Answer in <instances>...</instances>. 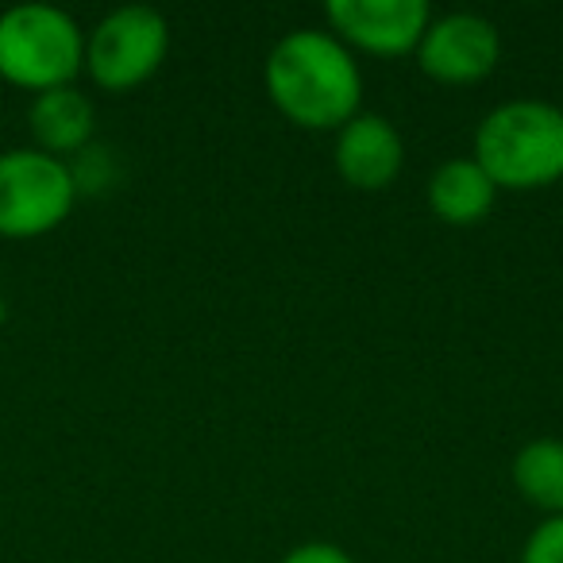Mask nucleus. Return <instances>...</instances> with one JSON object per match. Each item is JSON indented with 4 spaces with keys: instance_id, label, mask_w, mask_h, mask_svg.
Masks as SVG:
<instances>
[{
    "instance_id": "obj_1",
    "label": "nucleus",
    "mask_w": 563,
    "mask_h": 563,
    "mask_svg": "<svg viewBox=\"0 0 563 563\" xmlns=\"http://www.w3.org/2000/svg\"><path fill=\"white\" fill-rule=\"evenodd\" d=\"M274 109L306 132H340L360 117L363 74L352 51L329 32L301 27L274 43L263 66Z\"/></svg>"
},
{
    "instance_id": "obj_2",
    "label": "nucleus",
    "mask_w": 563,
    "mask_h": 563,
    "mask_svg": "<svg viewBox=\"0 0 563 563\" xmlns=\"http://www.w3.org/2000/svg\"><path fill=\"white\" fill-rule=\"evenodd\" d=\"M475 158L498 189L529 194L563 178V112L544 101L498 104L475 132Z\"/></svg>"
},
{
    "instance_id": "obj_3",
    "label": "nucleus",
    "mask_w": 563,
    "mask_h": 563,
    "mask_svg": "<svg viewBox=\"0 0 563 563\" xmlns=\"http://www.w3.org/2000/svg\"><path fill=\"white\" fill-rule=\"evenodd\" d=\"M86 66V35L55 4H16L0 16V78L32 93L63 89Z\"/></svg>"
},
{
    "instance_id": "obj_4",
    "label": "nucleus",
    "mask_w": 563,
    "mask_h": 563,
    "mask_svg": "<svg viewBox=\"0 0 563 563\" xmlns=\"http://www.w3.org/2000/svg\"><path fill=\"white\" fill-rule=\"evenodd\" d=\"M78 201L74 170L40 147H20L0 155V235L32 240L70 217Z\"/></svg>"
},
{
    "instance_id": "obj_5",
    "label": "nucleus",
    "mask_w": 563,
    "mask_h": 563,
    "mask_svg": "<svg viewBox=\"0 0 563 563\" xmlns=\"http://www.w3.org/2000/svg\"><path fill=\"white\" fill-rule=\"evenodd\" d=\"M170 51V27L147 4L117 9L86 40V70L109 93L143 86Z\"/></svg>"
},
{
    "instance_id": "obj_6",
    "label": "nucleus",
    "mask_w": 563,
    "mask_h": 563,
    "mask_svg": "<svg viewBox=\"0 0 563 563\" xmlns=\"http://www.w3.org/2000/svg\"><path fill=\"white\" fill-rule=\"evenodd\" d=\"M329 24L344 47L378 58L417 55L432 12L424 0H332Z\"/></svg>"
},
{
    "instance_id": "obj_7",
    "label": "nucleus",
    "mask_w": 563,
    "mask_h": 563,
    "mask_svg": "<svg viewBox=\"0 0 563 563\" xmlns=\"http://www.w3.org/2000/svg\"><path fill=\"white\" fill-rule=\"evenodd\" d=\"M501 58V35L486 16L475 12H452L429 24L417 63L440 86H475L490 78Z\"/></svg>"
},
{
    "instance_id": "obj_8",
    "label": "nucleus",
    "mask_w": 563,
    "mask_h": 563,
    "mask_svg": "<svg viewBox=\"0 0 563 563\" xmlns=\"http://www.w3.org/2000/svg\"><path fill=\"white\" fill-rule=\"evenodd\" d=\"M336 174L344 178V186L360 189V194H378L390 189L406 163V143H401L398 128L386 117H352L336 132Z\"/></svg>"
},
{
    "instance_id": "obj_9",
    "label": "nucleus",
    "mask_w": 563,
    "mask_h": 563,
    "mask_svg": "<svg viewBox=\"0 0 563 563\" xmlns=\"http://www.w3.org/2000/svg\"><path fill=\"white\" fill-rule=\"evenodd\" d=\"M498 201V186L475 158H448L429 178V209L452 228H471L486 220Z\"/></svg>"
},
{
    "instance_id": "obj_10",
    "label": "nucleus",
    "mask_w": 563,
    "mask_h": 563,
    "mask_svg": "<svg viewBox=\"0 0 563 563\" xmlns=\"http://www.w3.org/2000/svg\"><path fill=\"white\" fill-rule=\"evenodd\" d=\"M27 124H32L43 155H81L93 140V104L74 86L47 89V93H35L32 109H27Z\"/></svg>"
},
{
    "instance_id": "obj_11",
    "label": "nucleus",
    "mask_w": 563,
    "mask_h": 563,
    "mask_svg": "<svg viewBox=\"0 0 563 563\" xmlns=\"http://www.w3.org/2000/svg\"><path fill=\"white\" fill-rule=\"evenodd\" d=\"M514 486L548 517L563 514V440H532L514 455Z\"/></svg>"
},
{
    "instance_id": "obj_12",
    "label": "nucleus",
    "mask_w": 563,
    "mask_h": 563,
    "mask_svg": "<svg viewBox=\"0 0 563 563\" xmlns=\"http://www.w3.org/2000/svg\"><path fill=\"white\" fill-rule=\"evenodd\" d=\"M521 563H563V514L548 517L532 529V537L525 540Z\"/></svg>"
},
{
    "instance_id": "obj_13",
    "label": "nucleus",
    "mask_w": 563,
    "mask_h": 563,
    "mask_svg": "<svg viewBox=\"0 0 563 563\" xmlns=\"http://www.w3.org/2000/svg\"><path fill=\"white\" fill-rule=\"evenodd\" d=\"M282 563H355L352 555L340 544H329V540H309V544H298L282 555Z\"/></svg>"
},
{
    "instance_id": "obj_14",
    "label": "nucleus",
    "mask_w": 563,
    "mask_h": 563,
    "mask_svg": "<svg viewBox=\"0 0 563 563\" xmlns=\"http://www.w3.org/2000/svg\"><path fill=\"white\" fill-rule=\"evenodd\" d=\"M0 324H4V298H0Z\"/></svg>"
}]
</instances>
